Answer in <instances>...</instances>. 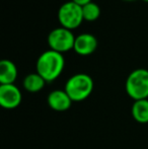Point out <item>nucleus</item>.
Instances as JSON below:
<instances>
[{
  "label": "nucleus",
  "mask_w": 148,
  "mask_h": 149,
  "mask_svg": "<svg viewBox=\"0 0 148 149\" xmlns=\"http://www.w3.org/2000/svg\"><path fill=\"white\" fill-rule=\"evenodd\" d=\"M65 66L63 55L54 50H48L40 55L37 61V73L46 81H53L60 76Z\"/></svg>",
  "instance_id": "f257e3e1"
},
{
  "label": "nucleus",
  "mask_w": 148,
  "mask_h": 149,
  "mask_svg": "<svg viewBox=\"0 0 148 149\" xmlns=\"http://www.w3.org/2000/svg\"><path fill=\"white\" fill-rule=\"evenodd\" d=\"M93 89V81L89 75L78 73L71 76L65 85V91L72 102H81L87 98Z\"/></svg>",
  "instance_id": "f03ea898"
},
{
  "label": "nucleus",
  "mask_w": 148,
  "mask_h": 149,
  "mask_svg": "<svg viewBox=\"0 0 148 149\" xmlns=\"http://www.w3.org/2000/svg\"><path fill=\"white\" fill-rule=\"evenodd\" d=\"M126 91L135 100H147L148 70L139 68L132 71L126 80Z\"/></svg>",
  "instance_id": "7ed1b4c3"
},
{
  "label": "nucleus",
  "mask_w": 148,
  "mask_h": 149,
  "mask_svg": "<svg viewBox=\"0 0 148 149\" xmlns=\"http://www.w3.org/2000/svg\"><path fill=\"white\" fill-rule=\"evenodd\" d=\"M58 20L61 26L72 31L78 28L84 20L82 13V6L73 1L63 3L58 10Z\"/></svg>",
  "instance_id": "20e7f679"
},
{
  "label": "nucleus",
  "mask_w": 148,
  "mask_h": 149,
  "mask_svg": "<svg viewBox=\"0 0 148 149\" xmlns=\"http://www.w3.org/2000/svg\"><path fill=\"white\" fill-rule=\"evenodd\" d=\"M75 38L76 37L72 33V31L60 26L50 31L48 36V44L51 50L62 54L73 49Z\"/></svg>",
  "instance_id": "39448f33"
},
{
  "label": "nucleus",
  "mask_w": 148,
  "mask_h": 149,
  "mask_svg": "<svg viewBox=\"0 0 148 149\" xmlns=\"http://www.w3.org/2000/svg\"><path fill=\"white\" fill-rule=\"evenodd\" d=\"M22 92L14 84H1L0 86V104L4 109L12 110L19 106Z\"/></svg>",
  "instance_id": "423d86ee"
},
{
  "label": "nucleus",
  "mask_w": 148,
  "mask_h": 149,
  "mask_svg": "<svg viewBox=\"0 0 148 149\" xmlns=\"http://www.w3.org/2000/svg\"><path fill=\"white\" fill-rule=\"evenodd\" d=\"M97 40L91 33H81L75 38L74 51L81 56H88L92 54L97 48Z\"/></svg>",
  "instance_id": "0eeeda50"
},
{
  "label": "nucleus",
  "mask_w": 148,
  "mask_h": 149,
  "mask_svg": "<svg viewBox=\"0 0 148 149\" xmlns=\"http://www.w3.org/2000/svg\"><path fill=\"white\" fill-rule=\"evenodd\" d=\"M71 98L65 90H53L48 96V104L50 108L57 112L67 111L71 106Z\"/></svg>",
  "instance_id": "6e6552de"
},
{
  "label": "nucleus",
  "mask_w": 148,
  "mask_h": 149,
  "mask_svg": "<svg viewBox=\"0 0 148 149\" xmlns=\"http://www.w3.org/2000/svg\"><path fill=\"white\" fill-rule=\"evenodd\" d=\"M17 77V68L10 60L0 62V82L1 84H13Z\"/></svg>",
  "instance_id": "1a4fd4ad"
},
{
  "label": "nucleus",
  "mask_w": 148,
  "mask_h": 149,
  "mask_svg": "<svg viewBox=\"0 0 148 149\" xmlns=\"http://www.w3.org/2000/svg\"><path fill=\"white\" fill-rule=\"evenodd\" d=\"M132 115L139 123H148V100H135L132 107Z\"/></svg>",
  "instance_id": "9d476101"
},
{
  "label": "nucleus",
  "mask_w": 148,
  "mask_h": 149,
  "mask_svg": "<svg viewBox=\"0 0 148 149\" xmlns=\"http://www.w3.org/2000/svg\"><path fill=\"white\" fill-rule=\"evenodd\" d=\"M46 80L39 73H31L24 79V87L28 92H38L43 89Z\"/></svg>",
  "instance_id": "9b49d317"
},
{
  "label": "nucleus",
  "mask_w": 148,
  "mask_h": 149,
  "mask_svg": "<svg viewBox=\"0 0 148 149\" xmlns=\"http://www.w3.org/2000/svg\"><path fill=\"white\" fill-rule=\"evenodd\" d=\"M82 13H83L84 20L93 22V20L97 19L99 17V15H101V9H99V6L97 3L91 1L82 6Z\"/></svg>",
  "instance_id": "f8f14e48"
},
{
  "label": "nucleus",
  "mask_w": 148,
  "mask_h": 149,
  "mask_svg": "<svg viewBox=\"0 0 148 149\" xmlns=\"http://www.w3.org/2000/svg\"><path fill=\"white\" fill-rule=\"evenodd\" d=\"M71 1L75 2V3L78 4V5H80V6H83V5H85V4L91 2V0H71Z\"/></svg>",
  "instance_id": "ddd939ff"
},
{
  "label": "nucleus",
  "mask_w": 148,
  "mask_h": 149,
  "mask_svg": "<svg viewBox=\"0 0 148 149\" xmlns=\"http://www.w3.org/2000/svg\"><path fill=\"white\" fill-rule=\"evenodd\" d=\"M125 1H135V0H125Z\"/></svg>",
  "instance_id": "4468645a"
},
{
  "label": "nucleus",
  "mask_w": 148,
  "mask_h": 149,
  "mask_svg": "<svg viewBox=\"0 0 148 149\" xmlns=\"http://www.w3.org/2000/svg\"><path fill=\"white\" fill-rule=\"evenodd\" d=\"M143 1H145V2H148V0H143Z\"/></svg>",
  "instance_id": "2eb2a0df"
}]
</instances>
